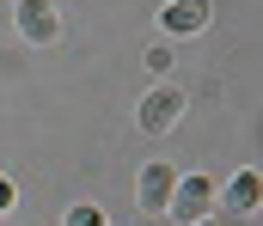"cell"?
<instances>
[{"label": "cell", "instance_id": "cell-1", "mask_svg": "<svg viewBox=\"0 0 263 226\" xmlns=\"http://www.w3.org/2000/svg\"><path fill=\"white\" fill-rule=\"evenodd\" d=\"M214 177H178V190H172V202H165V214L178 226H196V220H208L214 214Z\"/></svg>", "mask_w": 263, "mask_h": 226}, {"label": "cell", "instance_id": "cell-2", "mask_svg": "<svg viewBox=\"0 0 263 226\" xmlns=\"http://www.w3.org/2000/svg\"><path fill=\"white\" fill-rule=\"evenodd\" d=\"M178 116H184V92H178V86H153V92L141 98V129H147V135H165Z\"/></svg>", "mask_w": 263, "mask_h": 226}, {"label": "cell", "instance_id": "cell-3", "mask_svg": "<svg viewBox=\"0 0 263 226\" xmlns=\"http://www.w3.org/2000/svg\"><path fill=\"white\" fill-rule=\"evenodd\" d=\"M12 18H18V31H25L31 43H55V31H62L55 0H18V6H12Z\"/></svg>", "mask_w": 263, "mask_h": 226}, {"label": "cell", "instance_id": "cell-4", "mask_svg": "<svg viewBox=\"0 0 263 226\" xmlns=\"http://www.w3.org/2000/svg\"><path fill=\"white\" fill-rule=\"evenodd\" d=\"M172 190H178V165H165V159H153V165L141 171V208H147V214H165V202H172Z\"/></svg>", "mask_w": 263, "mask_h": 226}, {"label": "cell", "instance_id": "cell-5", "mask_svg": "<svg viewBox=\"0 0 263 226\" xmlns=\"http://www.w3.org/2000/svg\"><path fill=\"white\" fill-rule=\"evenodd\" d=\"M202 25H208V0H165V12H159L165 37H196Z\"/></svg>", "mask_w": 263, "mask_h": 226}, {"label": "cell", "instance_id": "cell-6", "mask_svg": "<svg viewBox=\"0 0 263 226\" xmlns=\"http://www.w3.org/2000/svg\"><path fill=\"white\" fill-rule=\"evenodd\" d=\"M257 196H263L257 171H239V177L227 183V208H233V214H257Z\"/></svg>", "mask_w": 263, "mask_h": 226}, {"label": "cell", "instance_id": "cell-7", "mask_svg": "<svg viewBox=\"0 0 263 226\" xmlns=\"http://www.w3.org/2000/svg\"><path fill=\"white\" fill-rule=\"evenodd\" d=\"M67 226H104V214H98V208H73V214H67Z\"/></svg>", "mask_w": 263, "mask_h": 226}, {"label": "cell", "instance_id": "cell-8", "mask_svg": "<svg viewBox=\"0 0 263 226\" xmlns=\"http://www.w3.org/2000/svg\"><path fill=\"white\" fill-rule=\"evenodd\" d=\"M12 208V177H0V214Z\"/></svg>", "mask_w": 263, "mask_h": 226}, {"label": "cell", "instance_id": "cell-9", "mask_svg": "<svg viewBox=\"0 0 263 226\" xmlns=\"http://www.w3.org/2000/svg\"><path fill=\"white\" fill-rule=\"evenodd\" d=\"M196 226H227V220H214V214H208V220H196Z\"/></svg>", "mask_w": 263, "mask_h": 226}]
</instances>
